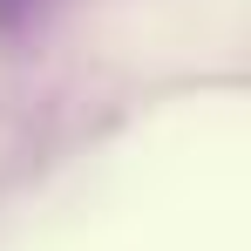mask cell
<instances>
[{"label":"cell","mask_w":251,"mask_h":251,"mask_svg":"<svg viewBox=\"0 0 251 251\" xmlns=\"http://www.w3.org/2000/svg\"><path fill=\"white\" fill-rule=\"evenodd\" d=\"M21 21H34V0H0V34H14Z\"/></svg>","instance_id":"obj_1"}]
</instances>
